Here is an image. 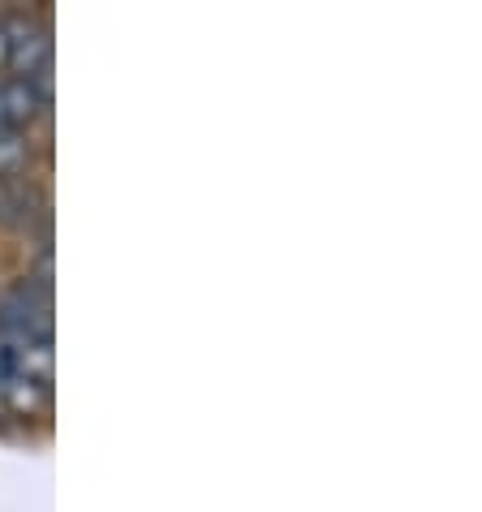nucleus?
Listing matches in <instances>:
<instances>
[{
    "mask_svg": "<svg viewBox=\"0 0 482 512\" xmlns=\"http://www.w3.org/2000/svg\"><path fill=\"white\" fill-rule=\"evenodd\" d=\"M44 108H48V82L0 74V134L26 130Z\"/></svg>",
    "mask_w": 482,
    "mask_h": 512,
    "instance_id": "obj_3",
    "label": "nucleus"
},
{
    "mask_svg": "<svg viewBox=\"0 0 482 512\" xmlns=\"http://www.w3.org/2000/svg\"><path fill=\"white\" fill-rule=\"evenodd\" d=\"M0 323L13 345H31V349H48L52 345V306H48V289L39 284H18L5 306H0Z\"/></svg>",
    "mask_w": 482,
    "mask_h": 512,
    "instance_id": "obj_1",
    "label": "nucleus"
},
{
    "mask_svg": "<svg viewBox=\"0 0 482 512\" xmlns=\"http://www.w3.org/2000/svg\"><path fill=\"white\" fill-rule=\"evenodd\" d=\"M0 74H9V26L0 18Z\"/></svg>",
    "mask_w": 482,
    "mask_h": 512,
    "instance_id": "obj_4",
    "label": "nucleus"
},
{
    "mask_svg": "<svg viewBox=\"0 0 482 512\" xmlns=\"http://www.w3.org/2000/svg\"><path fill=\"white\" fill-rule=\"evenodd\" d=\"M9 26V78L48 82L52 69V35L39 18H5Z\"/></svg>",
    "mask_w": 482,
    "mask_h": 512,
    "instance_id": "obj_2",
    "label": "nucleus"
}]
</instances>
